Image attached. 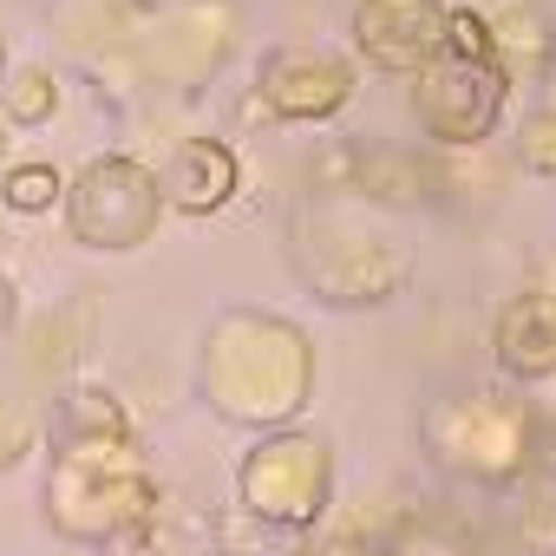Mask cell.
<instances>
[{"label": "cell", "instance_id": "8992f818", "mask_svg": "<svg viewBox=\"0 0 556 556\" xmlns=\"http://www.w3.org/2000/svg\"><path fill=\"white\" fill-rule=\"evenodd\" d=\"M262 92H268V105L282 118H328V112L348 105L354 79L328 53H275L268 73H262Z\"/></svg>", "mask_w": 556, "mask_h": 556}, {"label": "cell", "instance_id": "7a4b0ae2", "mask_svg": "<svg viewBox=\"0 0 556 556\" xmlns=\"http://www.w3.org/2000/svg\"><path fill=\"white\" fill-rule=\"evenodd\" d=\"M426 445L445 471L510 484L530 465V413L504 393H452L426 413Z\"/></svg>", "mask_w": 556, "mask_h": 556}, {"label": "cell", "instance_id": "277c9868", "mask_svg": "<svg viewBox=\"0 0 556 556\" xmlns=\"http://www.w3.org/2000/svg\"><path fill=\"white\" fill-rule=\"evenodd\" d=\"M249 497H255V510L282 517V523H308L321 510V497H328V452L315 439L268 445L249 465Z\"/></svg>", "mask_w": 556, "mask_h": 556}, {"label": "cell", "instance_id": "ba28073f", "mask_svg": "<svg viewBox=\"0 0 556 556\" xmlns=\"http://www.w3.org/2000/svg\"><path fill=\"white\" fill-rule=\"evenodd\" d=\"M47 197V170H34V177H14V203H40Z\"/></svg>", "mask_w": 556, "mask_h": 556}, {"label": "cell", "instance_id": "5b68a950", "mask_svg": "<svg viewBox=\"0 0 556 556\" xmlns=\"http://www.w3.org/2000/svg\"><path fill=\"white\" fill-rule=\"evenodd\" d=\"M491 354L523 387L556 380V295L549 289H523L517 302H504V315L491 328Z\"/></svg>", "mask_w": 556, "mask_h": 556}, {"label": "cell", "instance_id": "6da1fadb", "mask_svg": "<svg viewBox=\"0 0 556 556\" xmlns=\"http://www.w3.org/2000/svg\"><path fill=\"white\" fill-rule=\"evenodd\" d=\"M504 99H510V73L497 60L491 21L478 8L445 14V47L419 73V99H413L419 125L439 144H484L504 118Z\"/></svg>", "mask_w": 556, "mask_h": 556}, {"label": "cell", "instance_id": "3957f363", "mask_svg": "<svg viewBox=\"0 0 556 556\" xmlns=\"http://www.w3.org/2000/svg\"><path fill=\"white\" fill-rule=\"evenodd\" d=\"M354 47L380 73H426L445 47V8L439 0H361Z\"/></svg>", "mask_w": 556, "mask_h": 556}, {"label": "cell", "instance_id": "52a82bcc", "mask_svg": "<svg viewBox=\"0 0 556 556\" xmlns=\"http://www.w3.org/2000/svg\"><path fill=\"white\" fill-rule=\"evenodd\" d=\"M229 190H236V157H229L223 144L197 138V144L177 151V164H170V197H177L184 210H216Z\"/></svg>", "mask_w": 556, "mask_h": 556}]
</instances>
